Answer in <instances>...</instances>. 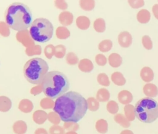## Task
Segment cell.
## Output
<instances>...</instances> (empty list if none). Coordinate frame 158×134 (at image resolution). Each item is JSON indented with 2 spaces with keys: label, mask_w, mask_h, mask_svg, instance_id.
Returning a JSON list of instances; mask_svg holds the SVG:
<instances>
[{
  "label": "cell",
  "mask_w": 158,
  "mask_h": 134,
  "mask_svg": "<svg viewBox=\"0 0 158 134\" xmlns=\"http://www.w3.org/2000/svg\"><path fill=\"white\" fill-rule=\"evenodd\" d=\"M94 29L98 33H102L106 30V22L102 18H98L93 22Z\"/></svg>",
  "instance_id": "27"
},
{
  "label": "cell",
  "mask_w": 158,
  "mask_h": 134,
  "mask_svg": "<svg viewBox=\"0 0 158 134\" xmlns=\"http://www.w3.org/2000/svg\"><path fill=\"white\" fill-rule=\"evenodd\" d=\"M59 22L62 25V26H68L72 24L73 20V16L72 12L64 11L61 12L58 17Z\"/></svg>",
  "instance_id": "9"
},
{
  "label": "cell",
  "mask_w": 158,
  "mask_h": 134,
  "mask_svg": "<svg viewBox=\"0 0 158 134\" xmlns=\"http://www.w3.org/2000/svg\"><path fill=\"white\" fill-rule=\"evenodd\" d=\"M34 134H48V132L43 128H38L35 131Z\"/></svg>",
  "instance_id": "48"
},
{
  "label": "cell",
  "mask_w": 158,
  "mask_h": 134,
  "mask_svg": "<svg viewBox=\"0 0 158 134\" xmlns=\"http://www.w3.org/2000/svg\"><path fill=\"white\" fill-rule=\"evenodd\" d=\"M97 81L100 85L105 87L109 86L110 84L108 76L104 73H101L97 76Z\"/></svg>",
  "instance_id": "33"
},
{
  "label": "cell",
  "mask_w": 158,
  "mask_h": 134,
  "mask_svg": "<svg viewBox=\"0 0 158 134\" xmlns=\"http://www.w3.org/2000/svg\"><path fill=\"white\" fill-rule=\"evenodd\" d=\"M48 114L43 110H37L33 114V120L38 125L44 123L48 119Z\"/></svg>",
  "instance_id": "13"
},
{
  "label": "cell",
  "mask_w": 158,
  "mask_h": 134,
  "mask_svg": "<svg viewBox=\"0 0 158 134\" xmlns=\"http://www.w3.org/2000/svg\"><path fill=\"white\" fill-rule=\"evenodd\" d=\"M48 69L49 66L44 60L38 57L33 58L24 65L23 75L31 84L38 85L42 83Z\"/></svg>",
  "instance_id": "4"
},
{
  "label": "cell",
  "mask_w": 158,
  "mask_h": 134,
  "mask_svg": "<svg viewBox=\"0 0 158 134\" xmlns=\"http://www.w3.org/2000/svg\"><path fill=\"white\" fill-rule=\"evenodd\" d=\"M41 84L44 95L52 99L64 94L70 87L67 77L63 73L58 71L48 73Z\"/></svg>",
  "instance_id": "3"
},
{
  "label": "cell",
  "mask_w": 158,
  "mask_h": 134,
  "mask_svg": "<svg viewBox=\"0 0 158 134\" xmlns=\"http://www.w3.org/2000/svg\"><path fill=\"white\" fill-rule=\"evenodd\" d=\"M136 117L143 123H152L158 118V102L150 97L139 99L135 106Z\"/></svg>",
  "instance_id": "5"
},
{
  "label": "cell",
  "mask_w": 158,
  "mask_h": 134,
  "mask_svg": "<svg viewBox=\"0 0 158 134\" xmlns=\"http://www.w3.org/2000/svg\"><path fill=\"white\" fill-rule=\"evenodd\" d=\"M12 107V102L10 99L4 96H0V111L6 112L9 111Z\"/></svg>",
  "instance_id": "21"
},
{
  "label": "cell",
  "mask_w": 158,
  "mask_h": 134,
  "mask_svg": "<svg viewBox=\"0 0 158 134\" xmlns=\"http://www.w3.org/2000/svg\"><path fill=\"white\" fill-rule=\"evenodd\" d=\"M108 61L112 68H118L122 63V58L118 53H112L109 56Z\"/></svg>",
  "instance_id": "17"
},
{
  "label": "cell",
  "mask_w": 158,
  "mask_h": 134,
  "mask_svg": "<svg viewBox=\"0 0 158 134\" xmlns=\"http://www.w3.org/2000/svg\"><path fill=\"white\" fill-rule=\"evenodd\" d=\"M12 130L15 134H25L27 130V125L23 120H17L14 123Z\"/></svg>",
  "instance_id": "16"
},
{
  "label": "cell",
  "mask_w": 158,
  "mask_h": 134,
  "mask_svg": "<svg viewBox=\"0 0 158 134\" xmlns=\"http://www.w3.org/2000/svg\"><path fill=\"white\" fill-rule=\"evenodd\" d=\"M49 134H65L64 128L58 125H53L49 128Z\"/></svg>",
  "instance_id": "42"
},
{
  "label": "cell",
  "mask_w": 158,
  "mask_h": 134,
  "mask_svg": "<svg viewBox=\"0 0 158 134\" xmlns=\"http://www.w3.org/2000/svg\"><path fill=\"white\" fill-rule=\"evenodd\" d=\"M141 42L143 47L148 50H150L152 48V42L151 38L148 35H144L141 38Z\"/></svg>",
  "instance_id": "41"
},
{
  "label": "cell",
  "mask_w": 158,
  "mask_h": 134,
  "mask_svg": "<svg viewBox=\"0 0 158 134\" xmlns=\"http://www.w3.org/2000/svg\"><path fill=\"white\" fill-rule=\"evenodd\" d=\"M48 120L52 123L53 125H58L60 122V117L56 112H50L48 115Z\"/></svg>",
  "instance_id": "37"
},
{
  "label": "cell",
  "mask_w": 158,
  "mask_h": 134,
  "mask_svg": "<svg viewBox=\"0 0 158 134\" xmlns=\"http://www.w3.org/2000/svg\"><path fill=\"white\" fill-rule=\"evenodd\" d=\"M78 68L82 72L89 73L93 69L94 66L93 62L90 60L88 58H83L79 61L78 63Z\"/></svg>",
  "instance_id": "11"
},
{
  "label": "cell",
  "mask_w": 158,
  "mask_h": 134,
  "mask_svg": "<svg viewBox=\"0 0 158 134\" xmlns=\"http://www.w3.org/2000/svg\"><path fill=\"white\" fill-rule=\"evenodd\" d=\"M88 104V109L92 112L98 110L99 108V101L93 97H89L86 99Z\"/></svg>",
  "instance_id": "30"
},
{
  "label": "cell",
  "mask_w": 158,
  "mask_h": 134,
  "mask_svg": "<svg viewBox=\"0 0 158 134\" xmlns=\"http://www.w3.org/2000/svg\"><path fill=\"white\" fill-rule=\"evenodd\" d=\"M95 128L98 132H99V133H101V134H104V133H107V132L108 130L107 122L103 118L99 119L96 122Z\"/></svg>",
  "instance_id": "24"
},
{
  "label": "cell",
  "mask_w": 158,
  "mask_h": 134,
  "mask_svg": "<svg viewBox=\"0 0 158 134\" xmlns=\"http://www.w3.org/2000/svg\"><path fill=\"white\" fill-rule=\"evenodd\" d=\"M18 108L22 112L27 114L32 111L33 109V104L30 100L28 99H23L20 101Z\"/></svg>",
  "instance_id": "15"
},
{
  "label": "cell",
  "mask_w": 158,
  "mask_h": 134,
  "mask_svg": "<svg viewBox=\"0 0 158 134\" xmlns=\"http://www.w3.org/2000/svg\"><path fill=\"white\" fill-rule=\"evenodd\" d=\"M89 19L85 16H78L76 19V25L80 30H86L90 26Z\"/></svg>",
  "instance_id": "18"
},
{
  "label": "cell",
  "mask_w": 158,
  "mask_h": 134,
  "mask_svg": "<svg viewBox=\"0 0 158 134\" xmlns=\"http://www.w3.org/2000/svg\"><path fill=\"white\" fill-rule=\"evenodd\" d=\"M86 100L78 92L69 91L59 97L55 101L53 110L64 122H78L86 114Z\"/></svg>",
  "instance_id": "1"
},
{
  "label": "cell",
  "mask_w": 158,
  "mask_h": 134,
  "mask_svg": "<svg viewBox=\"0 0 158 134\" xmlns=\"http://www.w3.org/2000/svg\"><path fill=\"white\" fill-rule=\"evenodd\" d=\"M136 19L139 23L146 24L149 22L151 19V13L148 10L146 9H141L137 13Z\"/></svg>",
  "instance_id": "19"
},
{
  "label": "cell",
  "mask_w": 158,
  "mask_h": 134,
  "mask_svg": "<svg viewBox=\"0 0 158 134\" xmlns=\"http://www.w3.org/2000/svg\"><path fill=\"white\" fill-rule=\"evenodd\" d=\"M112 42L109 39L102 40L98 45V49L101 52H107L110 51L112 47Z\"/></svg>",
  "instance_id": "29"
},
{
  "label": "cell",
  "mask_w": 158,
  "mask_h": 134,
  "mask_svg": "<svg viewBox=\"0 0 158 134\" xmlns=\"http://www.w3.org/2000/svg\"><path fill=\"white\" fill-rule=\"evenodd\" d=\"M16 38L18 42L27 48L35 45L34 40L32 39L30 32L28 30L18 32L16 34Z\"/></svg>",
  "instance_id": "7"
},
{
  "label": "cell",
  "mask_w": 158,
  "mask_h": 134,
  "mask_svg": "<svg viewBox=\"0 0 158 134\" xmlns=\"http://www.w3.org/2000/svg\"><path fill=\"white\" fill-rule=\"evenodd\" d=\"M55 47L51 44L48 45L45 47L44 49V53L45 56L48 59H51L52 57L54 55Z\"/></svg>",
  "instance_id": "40"
},
{
  "label": "cell",
  "mask_w": 158,
  "mask_h": 134,
  "mask_svg": "<svg viewBox=\"0 0 158 134\" xmlns=\"http://www.w3.org/2000/svg\"><path fill=\"white\" fill-rule=\"evenodd\" d=\"M41 47L39 45H35L32 47L25 49V53L28 56H31L35 55H41Z\"/></svg>",
  "instance_id": "31"
},
{
  "label": "cell",
  "mask_w": 158,
  "mask_h": 134,
  "mask_svg": "<svg viewBox=\"0 0 158 134\" xmlns=\"http://www.w3.org/2000/svg\"><path fill=\"white\" fill-rule=\"evenodd\" d=\"M120 134H134L133 132L130 130H122Z\"/></svg>",
  "instance_id": "49"
},
{
  "label": "cell",
  "mask_w": 158,
  "mask_h": 134,
  "mask_svg": "<svg viewBox=\"0 0 158 134\" xmlns=\"http://www.w3.org/2000/svg\"><path fill=\"white\" fill-rule=\"evenodd\" d=\"M56 35L59 39L65 40L70 36V32L66 27L59 26L56 30Z\"/></svg>",
  "instance_id": "22"
},
{
  "label": "cell",
  "mask_w": 158,
  "mask_h": 134,
  "mask_svg": "<svg viewBox=\"0 0 158 134\" xmlns=\"http://www.w3.org/2000/svg\"><path fill=\"white\" fill-rule=\"evenodd\" d=\"M128 3L133 9L139 8L144 5V1L143 0H128Z\"/></svg>",
  "instance_id": "44"
},
{
  "label": "cell",
  "mask_w": 158,
  "mask_h": 134,
  "mask_svg": "<svg viewBox=\"0 0 158 134\" xmlns=\"http://www.w3.org/2000/svg\"><path fill=\"white\" fill-rule=\"evenodd\" d=\"M107 110L111 114H117L118 111L119 107L118 104L113 100L108 101L106 105Z\"/></svg>",
  "instance_id": "34"
},
{
  "label": "cell",
  "mask_w": 158,
  "mask_h": 134,
  "mask_svg": "<svg viewBox=\"0 0 158 134\" xmlns=\"http://www.w3.org/2000/svg\"><path fill=\"white\" fill-rule=\"evenodd\" d=\"M95 61L96 64L99 66H105L107 63V60L106 57L103 54H97L95 56Z\"/></svg>",
  "instance_id": "43"
},
{
  "label": "cell",
  "mask_w": 158,
  "mask_h": 134,
  "mask_svg": "<svg viewBox=\"0 0 158 134\" xmlns=\"http://www.w3.org/2000/svg\"><path fill=\"white\" fill-rule=\"evenodd\" d=\"M65 134H78L76 132H67Z\"/></svg>",
  "instance_id": "50"
},
{
  "label": "cell",
  "mask_w": 158,
  "mask_h": 134,
  "mask_svg": "<svg viewBox=\"0 0 158 134\" xmlns=\"http://www.w3.org/2000/svg\"><path fill=\"white\" fill-rule=\"evenodd\" d=\"M80 128L79 125L76 122H67L64 123V128L68 132H75Z\"/></svg>",
  "instance_id": "38"
},
{
  "label": "cell",
  "mask_w": 158,
  "mask_h": 134,
  "mask_svg": "<svg viewBox=\"0 0 158 134\" xmlns=\"http://www.w3.org/2000/svg\"><path fill=\"white\" fill-rule=\"evenodd\" d=\"M66 53V47L61 44L55 46L54 56L59 59H61L64 57Z\"/></svg>",
  "instance_id": "35"
},
{
  "label": "cell",
  "mask_w": 158,
  "mask_h": 134,
  "mask_svg": "<svg viewBox=\"0 0 158 134\" xmlns=\"http://www.w3.org/2000/svg\"><path fill=\"white\" fill-rule=\"evenodd\" d=\"M79 4L83 10L91 11L95 7V1L94 0H80Z\"/></svg>",
  "instance_id": "28"
},
{
  "label": "cell",
  "mask_w": 158,
  "mask_h": 134,
  "mask_svg": "<svg viewBox=\"0 0 158 134\" xmlns=\"http://www.w3.org/2000/svg\"><path fill=\"white\" fill-rule=\"evenodd\" d=\"M123 110H124L125 116L128 120V121L130 122L133 121L136 117L135 107L131 104H128L124 107Z\"/></svg>",
  "instance_id": "25"
},
{
  "label": "cell",
  "mask_w": 158,
  "mask_h": 134,
  "mask_svg": "<svg viewBox=\"0 0 158 134\" xmlns=\"http://www.w3.org/2000/svg\"><path fill=\"white\" fill-rule=\"evenodd\" d=\"M54 4L55 6L60 10H63L64 11L67 9L68 4L64 0H56L54 1Z\"/></svg>",
  "instance_id": "45"
},
{
  "label": "cell",
  "mask_w": 158,
  "mask_h": 134,
  "mask_svg": "<svg viewBox=\"0 0 158 134\" xmlns=\"http://www.w3.org/2000/svg\"><path fill=\"white\" fill-rule=\"evenodd\" d=\"M40 104L41 107L43 109H51L54 108L55 102L51 98L44 97L41 100Z\"/></svg>",
  "instance_id": "32"
},
{
  "label": "cell",
  "mask_w": 158,
  "mask_h": 134,
  "mask_svg": "<svg viewBox=\"0 0 158 134\" xmlns=\"http://www.w3.org/2000/svg\"><path fill=\"white\" fill-rule=\"evenodd\" d=\"M96 99L99 102H107L110 98V93L106 88H101L96 92Z\"/></svg>",
  "instance_id": "23"
},
{
  "label": "cell",
  "mask_w": 158,
  "mask_h": 134,
  "mask_svg": "<svg viewBox=\"0 0 158 134\" xmlns=\"http://www.w3.org/2000/svg\"><path fill=\"white\" fill-rule=\"evenodd\" d=\"M6 23L14 30H27L32 24V14L30 8L21 2H14L7 9Z\"/></svg>",
  "instance_id": "2"
},
{
  "label": "cell",
  "mask_w": 158,
  "mask_h": 134,
  "mask_svg": "<svg viewBox=\"0 0 158 134\" xmlns=\"http://www.w3.org/2000/svg\"><path fill=\"white\" fill-rule=\"evenodd\" d=\"M132 36L128 31H122L118 35V42L120 47L128 48L132 43Z\"/></svg>",
  "instance_id": "8"
},
{
  "label": "cell",
  "mask_w": 158,
  "mask_h": 134,
  "mask_svg": "<svg viewBox=\"0 0 158 134\" xmlns=\"http://www.w3.org/2000/svg\"><path fill=\"white\" fill-rule=\"evenodd\" d=\"M112 81L117 86H122L126 83V79L123 76V74L119 71L114 72L110 76Z\"/></svg>",
  "instance_id": "20"
},
{
  "label": "cell",
  "mask_w": 158,
  "mask_h": 134,
  "mask_svg": "<svg viewBox=\"0 0 158 134\" xmlns=\"http://www.w3.org/2000/svg\"><path fill=\"white\" fill-rule=\"evenodd\" d=\"M115 122L124 128H128L130 126V122L126 117L122 114H117L114 118Z\"/></svg>",
  "instance_id": "26"
},
{
  "label": "cell",
  "mask_w": 158,
  "mask_h": 134,
  "mask_svg": "<svg viewBox=\"0 0 158 134\" xmlns=\"http://www.w3.org/2000/svg\"><path fill=\"white\" fill-rule=\"evenodd\" d=\"M65 60L69 65H75L78 63V58L74 52H69L65 56Z\"/></svg>",
  "instance_id": "36"
},
{
  "label": "cell",
  "mask_w": 158,
  "mask_h": 134,
  "mask_svg": "<svg viewBox=\"0 0 158 134\" xmlns=\"http://www.w3.org/2000/svg\"><path fill=\"white\" fill-rule=\"evenodd\" d=\"M152 11L156 19H158V4H155L152 7Z\"/></svg>",
  "instance_id": "47"
},
{
  "label": "cell",
  "mask_w": 158,
  "mask_h": 134,
  "mask_svg": "<svg viewBox=\"0 0 158 134\" xmlns=\"http://www.w3.org/2000/svg\"><path fill=\"white\" fill-rule=\"evenodd\" d=\"M29 32L34 41L44 43L48 42L52 38L54 27L48 19L37 18L33 21Z\"/></svg>",
  "instance_id": "6"
},
{
  "label": "cell",
  "mask_w": 158,
  "mask_h": 134,
  "mask_svg": "<svg viewBox=\"0 0 158 134\" xmlns=\"http://www.w3.org/2000/svg\"><path fill=\"white\" fill-rule=\"evenodd\" d=\"M154 72L150 67L144 66L140 71V77L144 82L149 83L152 81L154 79Z\"/></svg>",
  "instance_id": "14"
},
{
  "label": "cell",
  "mask_w": 158,
  "mask_h": 134,
  "mask_svg": "<svg viewBox=\"0 0 158 134\" xmlns=\"http://www.w3.org/2000/svg\"><path fill=\"white\" fill-rule=\"evenodd\" d=\"M144 94L147 96V97H155L158 94L157 87L152 83L146 84L143 88Z\"/></svg>",
  "instance_id": "12"
},
{
  "label": "cell",
  "mask_w": 158,
  "mask_h": 134,
  "mask_svg": "<svg viewBox=\"0 0 158 134\" xmlns=\"http://www.w3.org/2000/svg\"><path fill=\"white\" fill-rule=\"evenodd\" d=\"M10 29L9 25L3 21L0 22V34L4 37H7L10 35Z\"/></svg>",
  "instance_id": "39"
},
{
  "label": "cell",
  "mask_w": 158,
  "mask_h": 134,
  "mask_svg": "<svg viewBox=\"0 0 158 134\" xmlns=\"http://www.w3.org/2000/svg\"><path fill=\"white\" fill-rule=\"evenodd\" d=\"M118 101L124 105L129 104L133 100V95L128 90H122L117 96Z\"/></svg>",
  "instance_id": "10"
},
{
  "label": "cell",
  "mask_w": 158,
  "mask_h": 134,
  "mask_svg": "<svg viewBox=\"0 0 158 134\" xmlns=\"http://www.w3.org/2000/svg\"><path fill=\"white\" fill-rule=\"evenodd\" d=\"M42 92H43V90L41 84L36 85V86L31 87V89H30V94L33 96L38 95L39 94L41 93Z\"/></svg>",
  "instance_id": "46"
}]
</instances>
